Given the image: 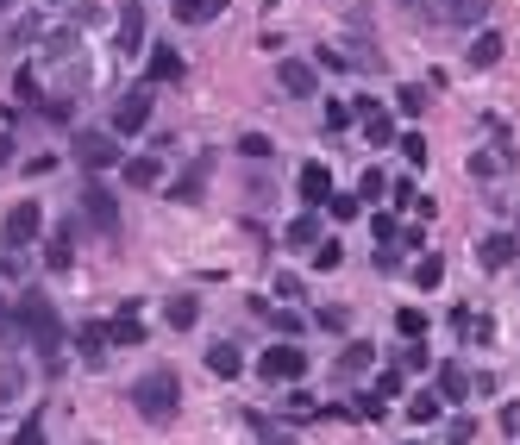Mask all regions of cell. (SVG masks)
<instances>
[{
	"label": "cell",
	"instance_id": "cell-37",
	"mask_svg": "<svg viewBox=\"0 0 520 445\" xmlns=\"http://www.w3.org/2000/svg\"><path fill=\"white\" fill-rule=\"evenodd\" d=\"M401 157H408L414 170H420V163H427V138H420V132H408V138H401Z\"/></svg>",
	"mask_w": 520,
	"mask_h": 445
},
{
	"label": "cell",
	"instance_id": "cell-16",
	"mask_svg": "<svg viewBox=\"0 0 520 445\" xmlns=\"http://www.w3.org/2000/svg\"><path fill=\"white\" fill-rule=\"evenodd\" d=\"M163 320H170L176 333H188V326L201 320V301L195 295H170V301H163Z\"/></svg>",
	"mask_w": 520,
	"mask_h": 445
},
{
	"label": "cell",
	"instance_id": "cell-7",
	"mask_svg": "<svg viewBox=\"0 0 520 445\" xmlns=\"http://www.w3.org/2000/svg\"><path fill=\"white\" fill-rule=\"evenodd\" d=\"M76 163H82V170H113V163H120L113 132H76Z\"/></svg>",
	"mask_w": 520,
	"mask_h": 445
},
{
	"label": "cell",
	"instance_id": "cell-38",
	"mask_svg": "<svg viewBox=\"0 0 520 445\" xmlns=\"http://www.w3.org/2000/svg\"><path fill=\"white\" fill-rule=\"evenodd\" d=\"M395 101H401V113H420V107H427V88H420V82H408Z\"/></svg>",
	"mask_w": 520,
	"mask_h": 445
},
{
	"label": "cell",
	"instance_id": "cell-43",
	"mask_svg": "<svg viewBox=\"0 0 520 445\" xmlns=\"http://www.w3.org/2000/svg\"><path fill=\"white\" fill-rule=\"evenodd\" d=\"M320 326L326 333H345V308H320Z\"/></svg>",
	"mask_w": 520,
	"mask_h": 445
},
{
	"label": "cell",
	"instance_id": "cell-4",
	"mask_svg": "<svg viewBox=\"0 0 520 445\" xmlns=\"http://www.w3.org/2000/svg\"><path fill=\"white\" fill-rule=\"evenodd\" d=\"M151 126V88H126L120 101H113V138H132Z\"/></svg>",
	"mask_w": 520,
	"mask_h": 445
},
{
	"label": "cell",
	"instance_id": "cell-42",
	"mask_svg": "<svg viewBox=\"0 0 520 445\" xmlns=\"http://www.w3.org/2000/svg\"><path fill=\"white\" fill-rule=\"evenodd\" d=\"M401 370H427V345H420V339L401 351Z\"/></svg>",
	"mask_w": 520,
	"mask_h": 445
},
{
	"label": "cell",
	"instance_id": "cell-11",
	"mask_svg": "<svg viewBox=\"0 0 520 445\" xmlns=\"http://www.w3.org/2000/svg\"><path fill=\"white\" fill-rule=\"evenodd\" d=\"M301 201H307V214L333 201V170H326V163H307L301 170Z\"/></svg>",
	"mask_w": 520,
	"mask_h": 445
},
{
	"label": "cell",
	"instance_id": "cell-6",
	"mask_svg": "<svg viewBox=\"0 0 520 445\" xmlns=\"http://www.w3.org/2000/svg\"><path fill=\"white\" fill-rule=\"evenodd\" d=\"M257 370H264L270 383H301L307 377V351L301 345H270L264 358H257Z\"/></svg>",
	"mask_w": 520,
	"mask_h": 445
},
{
	"label": "cell",
	"instance_id": "cell-32",
	"mask_svg": "<svg viewBox=\"0 0 520 445\" xmlns=\"http://www.w3.org/2000/svg\"><path fill=\"white\" fill-rule=\"evenodd\" d=\"M395 326H401V339H420V333H427V314H420V308H401Z\"/></svg>",
	"mask_w": 520,
	"mask_h": 445
},
{
	"label": "cell",
	"instance_id": "cell-15",
	"mask_svg": "<svg viewBox=\"0 0 520 445\" xmlns=\"http://www.w3.org/2000/svg\"><path fill=\"white\" fill-rule=\"evenodd\" d=\"M126 182H132V189H157V182H163V157H126Z\"/></svg>",
	"mask_w": 520,
	"mask_h": 445
},
{
	"label": "cell",
	"instance_id": "cell-44",
	"mask_svg": "<svg viewBox=\"0 0 520 445\" xmlns=\"http://www.w3.org/2000/svg\"><path fill=\"white\" fill-rule=\"evenodd\" d=\"M0 395H19V370H0Z\"/></svg>",
	"mask_w": 520,
	"mask_h": 445
},
{
	"label": "cell",
	"instance_id": "cell-45",
	"mask_svg": "<svg viewBox=\"0 0 520 445\" xmlns=\"http://www.w3.org/2000/svg\"><path fill=\"white\" fill-rule=\"evenodd\" d=\"M0 163H13V138L7 132H0Z\"/></svg>",
	"mask_w": 520,
	"mask_h": 445
},
{
	"label": "cell",
	"instance_id": "cell-40",
	"mask_svg": "<svg viewBox=\"0 0 520 445\" xmlns=\"http://www.w3.org/2000/svg\"><path fill=\"white\" fill-rule=\"evenodd\" d=\"M383 189H389V182H383V170H364V182H358V201H376Z\"/></svg>",
	"mask_w": 520,
	"mask_h": 445
},
{
	"label": "cell",
	"instance_id": "cell-2",
	"mask_svg": "<svg viewBox=\"0 0 520 445\" xmlns=\"http://www.w3.org/2000/svg\"><path fill=\"white\" fill-rule=\"evenodd\" d=\"M13 326L32 339V351H57V345H63V320H57V308H51V301H44L38 289H32V295H19Z\"/></svg>",
	"mask_w": 520,
	"mask_h": 445
},
{
	"label": "cell",
	"instance_id": "cell-31",
	"mask_svg": "<svg viewBox=\"0 0 520 445\" xmlns=\"http://www.w3.org/2000/svg\"><path fill=\"white\" fill-rule=\"evenodd\" d=\"M339 257H345L339 239H320V245H314V270H339Z\"/></svg>",
	"mask_w": 520,
	"mask_h": 445
},
{
	"label": "cell",
	"instance_id": "cell-3",
	"mask_svg": "<svg viewBox=\"0 0 520 445\" xmlns=\"http://www.w3.org/2000/svg\"><path fill=\"white\" fill-rule=\"evenodd\" d=\"M414 19H433V26H477L489 0H401Z\"/></svg>",
	"mask_w": 520,
	"mask_h": 445
},
{
	"label": "cell",
	"instance_id": "cell-27",
	"mask_svg": "<svg viewBox=\"0 0 520 445\" xmlns=\"http://www.w3.org/2000/svg\"><path fill=\"white\" fill-rule=\"evenodd\" d=\"M370 358H376L370 345H345V358H339V377H364V370H370Z\"/></svg>",
	"mask_w": 520,
	"mask_h": 445
},
{
	"label": "cell",
	"instance_id": "cell-9",
	"mask_svg": "<svg viewBox=\"0 0 520 445\" xmlns=\"http://www.w3.org/2000/svg\"><path fill=\"white\" fill-rule=\"evenodd\" d=\"M82 214H88L94 232H107V239L120 232V207H113V195L101 189V182H88V189H82Z\"/></svg>",
	"mask_w": 520,
	"mask_h": 445
},
{
	"label": "cell",
	"instance_id": "cell-12",
	"mask_svg": "<svg viewBox=\"0 0 520 445\" xmlns=\"http://www.w3.org/2000/svg\"><path fill=\"white\" fill-rule=\"evenodd\" d=\"M508 163H514L508 145H483V151H470V176H477V182H495V176L508 170Z\"/></svg>",
	"mask_w": 520,
	"mask_h": 445
},
{
	"label": "cell",
	"instance_id": "cell-14",
	"mask_svg": "<svg viewBox=\"0 0 520 445\" xmlns=\"http://www.w3.org/2000/svg\"><path fill=\"white\" fill-rule=\"evenodd\" d=\"M502 51H508L502 32H477V38H470V69H495V63H502Z\"/></svg>",
	"mask_w": 520,
	"mask_h": 445
},
{
	"label": "cell",
	"instance_id": "cell-28",
	"mask_svg": "<svg viewBox=\"0 0 520 445\" xmlns=\"http://www.w3.org/2000/svg\"><path fill=\"white\" fill-rule=\"evenodd\" d=\"M364 138H370V145H389V138H395V126H389V113H383V107L364 113Z\"/></svg>",
	"mask_w": 520,
	"mask_h": 445
},
{
	"label": "cell",
	"instance_id": "cell-39",
	"mask_svg": "<svg viewBox=\"0 0 520 445\" xmlns=\"http://www.w3.org/2000/svg\"><path fill=\"white\" fill-rule=\"evenodd\" d=\"M201 176H207V163H201V170H188V176L176 182V201H195V195H201Z\"/></svg>",
	"mask_w": 520,
	"mask_h": 445
},
{
	"label": "cell",
	"instance_id": "cell-22",
	"mask_svg": "<svg viewBox=\"0 0 520 445\" xmlns=\"http://www.w3.org/2000/svg\"><path fill=\"white\" fill-rule=\"evenodd\" d=\"M107 345H145V326H138V314L107 320Z\"/></svg>",
	"mask_w": 520,
	"mask_h": 445
},
{
	"label": "cell",
	"instance_id": "cell-18",
	"mask_svg": "<svg viewBox=\"0 0 520 445\" xmlns=\"http://www.w3.org/2000/svg\"><path fill=\"white\" fill-rule=\"evenodd\" d=\"M464 395H470L464 364H439V402H464Z\"/></svg>",
	"mask_w": 520,
	"mask_h": 445
},
{
	"label": "cell",
	"instance_id": "cell-13",
	"mask_svg": "<svg viewBox=\"0 0 520 445\" xmlns=\"http://www.w3.org/2000/svg\"><path fill=\"white\" fill-rule=\"evenodd\" d=\"M514 251H520V239H514V232H489V239L477 245L483 270H508V264H514Z\"/></svg>",
	"mask_w": 520,
	"mask_h": 445
},
{
	"label": "cell",
	"instance_id": "cell-30",
	"mask_svg": "<svg viewBox=\"0 0 520 445\" xmlns=\"http://www.w3.org/2000/svg\"><path fill=\"white\" fill-rule=\"evenodd\" d=\"M414 283H420V289H439V283H445V264H439V257H420V264H414Z\"/></svg>",
	"mask_w": 520,
	"mask_h": 445
},
{
	"label": "cell",
	"instance_id": "cell-17",
	"mask_svg": "<svg viewBox=\"0 0 520 445\" xmlns=\"http://www.w3.org/2000/svg\"><path fill=\"white\" fill-rule=\"evenodd\" d=\"M226 0H176V19L182 26H207V19H220Z\"/></svg>",
	"mask_w": 520,
	"mask_h": 445
},
{
	"label": "cell",
	"instance_id": "cell-35",
	"mask_svg": "<svg viewBox=\"0 0 520 445\" xmlns=\"http://www.w3.org/2000/svg\"><path fill=\"white\" fill-rule=\"evenodd\" d=\"M358 195H333V201H326V214H333V220H358Z\"/></svg>",
	"mask_w": 520,
	"mask_h": 445
},
{
	"label": "cell",
	"instance_id": "cell-10",
	"mask_svg": "<svg viewBox=\"0 0 520 445\" xmlns=\"http://www.w3.org/2000/svg\"><path fill=\"white\" fill-rule=\"evenodd\" d=\"M276 82H282V95H295V101H307V95L320 88L314 63H301V57H282V63H276Z\"/></svg>",
	"mask_w": 520,
	"mask_h": 445
},
{
	"label": "cell",
	"instance_id": "cell-33",
	"mask_svg": "<svg viewBox=\"0 0 520 445\" xmlns=\"http://www.w3.org/2000/svg\"><path fill=\"white\" fill-rule=\"evenodd\" d=\"M270 151H276V145H270L264 132H245V138H239V157H251V163H257V157H270Z\"/></svg>",
	"mask_w": 520,
	"mask_h": 445
},
{
	"label": "cell",
	"instance_id": "cell-29",
	"mask_svg": "<svg viewBox=\"0 0 520 445\" xmlns=\"http://www.w3.org/2000/svg\"><path fill=\"white\" fill-rule=\"evenodd\" d=\"M38 38V19L26 13V19H13V26H7V38H0V44H7V51H19V44H32Z\"/></svg>",
	"mask_w": 520,
	"mask_h": 445
},
{
	"label": "cell",
	"instance_id": "cell-26",
	"mask_svg": "<svg viewBox=\"0 0 520 445\" xmlns=\"http://www.w3.org/2000/svg\"><path fill=\"white\" fill-rule=\"evenodd\" d=\"M69 257H76V251H69V226H57L51 245H44V264H51V270H69Z\"/></svg>",
	"mask_w": 520,
	"mask_h": 445
},
{
	"label": "cell",
	"instance_id": "cell-47",
	"mask_svg": "<svg viewBox=\"0 0 520 445\" xmlns=\"http://www.w3.org/2000/svg\"><path fill=\"white\" fill-rule=\"evenodd\" d=\"M0 7H13V0H0Z\"/></svg>",
	"mask_w": 520,
	"mask_h": 445
},
{
	"label": "cell",
	"instance_id": "cell-46",
	"mask_svg": "<svg viewBox=\"0 0 520 445\" xmlns=\"http://www.w3.org/2000/svg\"><path fill=\"white\" fill-rule=\"evenodd\" d=\"M0 333H7V314H0Z\"/></svg>",
	"mask_w": 520,
	"mask_h": 445
},
{
	"label": "cell",
	"instance_id": "cell-23",
	"mask_svg": "<svg viewBox=\"0 0 520 445\" xmlns=\"http://www.w3.org/2000/svg\"><path fill=\"white\" fill-rule=\"evenodd\" d=\"M445 414V402H439V389H420L414 395V402H408V420H414V427H427V420H439Z\"/></svg>",
	"mask_w": 520,
	"mask_h": 445
},
{
	"label": "cell",
	"instance_id": "cell-5",
	"mask_svg": "<svg viewBox=\"0 0 520 445\" xmlns=\"http://www.w3.org/2000/svg\"><path fill=\"white\" fill-rule=\"evenodd\" d=\"M38 226H44L38 201H13V207H7V220H0V245H19V251H26V245L38 239Z\"/></svg>",
	"mask_w": 520,
	"mask_h": 445
},
{
	"label": "cell",
	"instance_id": "cell-36",
	"mask_svg": "<svg viewBox=\"0 0 520 445\" xmlns=\"http://www.w3.org/2000/svg\"><path fill=\"white\" fill-rule=\"evenodd\" d=\"M13 445H44V420L32 414V420H19V433H13Z\"/></svg>",
	"mask_w": 520,
	"mask_h": 445
},
{
	"label": "cell",
	"instance_id": "cell-41",
	"mask_svg": "<svg viewBox=\"0 0 520 445\" xmlns=\"http://www.w3.org/2000/svg\"><path fill=\"white\" fill-rule=\"evenodd\" d=\"M370 395H383V402H389V395H401V370H383V377H376V389Z\"/></svg>",
	"mask_w": 520,
	"mask_h": 445
},
{
	"label": "cell",
	"instance_id": "cell-34",
	"mask_svg": "<svg viewBox=\"0 0 520 445\" xmlns=\"http://www.w3.org/2000/svg\"><path fill=\"white\" fill-rule=\"evenodd\" d=\"M351 120H358V113H351L345 101H326V132H345Z\"/></svg>",
	"mask_w": 520,
	"mask_h": 445
},
{
	"label": "cell",
	"instance_id": "cell-25",
	"mask_svg": "<svg viewBox=\"0 0 520 445\" xmlns=\"http://www.w3.org/2000/svg\"><path fill=\"white\" fill-rule=\"evenodd\" d=\"M38 113H44V120H57V126H69V120H76V101H69V95H38Z\"/></svg>",
	"mask_w": 520,
	"mask_h": 445
},
{
	"label": "cell",
	"instance_id": "cell-24",
	"mask_svg": "<svg viewBox=\"0 0 520 445\" xmlns=\"http://www.w3.org/2000/svg\"><path fill=\"white\" fill-rule=\"evenodd\" d=\"M207 370H214V377H239V370H245L239 345H214V351H207Z\"/></svg>",
	"mask_w": 520,
	"mask_h": 445
},
{
	"label": "cell",
	"instance_id": "cell-19",
	"mask_svg": "<svg viewBox=\"0 0 520 445\" xmlns=\"http://www.w3.org/2000/svg\"><path fill=\"white\" fill-rule=\"evenodd\" d=\"M145 82H182V57H176V51H151Z\"/></svg>",
	"mask_w": 520,
	"mask_h": 445
},
{
	"label": "cell",
	"instance_id": "cell-1",
	"mask_svg": "<svg viewBox=\"0 0 520 445\" xmlns=\"http://www.w3.org/2000/svg\"><path fill=\"white\" fill-rule=\"evenodd\" d=\"M132 408H138V420H151V427H170L176 408H182L176 370H151V377H138L132 383Z\"/></svg>",
	"mask_w": 520,
	"mask_h": 445
},
{
	"label": "cell",
	"instance_id": "cell-20",
	"mask_svg": "<svg viewBox=\"0 0 520 445\" xmlns=\"http://www.w3.org/2000/svg\"><path fill=\"white\" fill-rule=\"evenodd\" d=\"M76 345H82V358H88V364H101V358H107V326H101V320H88L82 333H76Z\"/></svg>",
	"mask_w": 520,
	"mask_h": 445
},
{
	"label": "cell",
	"instance_id": "cell-21",
	"mask_svg": "<svg viewBox=\"0 0 520 445\" xmlns=\"http://www.w3.org/2000/svg\"><path fill=\"white\" fill-rule=\"evenodd\" d=\"M282 239H289L295 251H314V245H320V220L301 214V220H289V232H282Z\"/></svg>",
	"mask_w": 520,
	"mask_h": 445
},
{
	"label": "cell",
	"instance_id": "cell-8",
	"mask_svg": "<svg viewBox=\"0 0 520 445\" xmlns=\"http://www.w3.org/2000/svg\"><path fill=\"white\" fill-rule=\"evenodd\" d=\"M113 51H120V57L145 51V7H138V0H126L120 19H113Z\"/></svg>",
	"mask_w": 520,
	"mask_h": 445
}]
</instances>
